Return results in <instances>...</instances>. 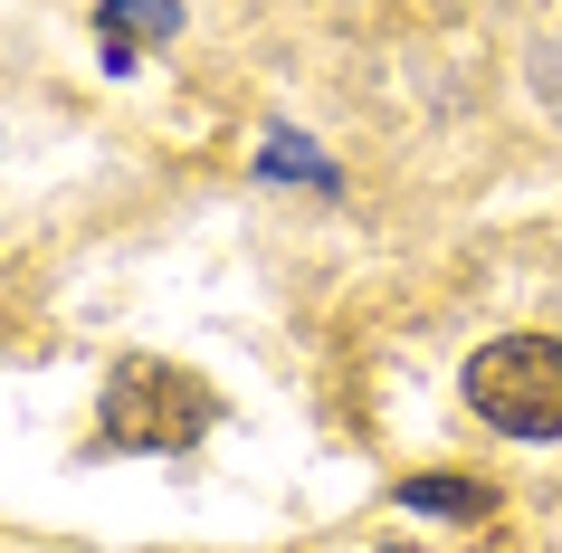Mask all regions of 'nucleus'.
<instances>
[{
  "label": "nucleus",
  "instance_id": "f257e3e1",
  "mask_svg": "<svg viewBox=\"0 0 562 553\" xmlns=\"http://www.w3.org/2000/svg\"><path fill=\"white\" fill-rule=\"evenodd\" d=\"M468 401L505 439H562V344L553 334H505L468 363Z\"/></svg>",
  "mask_w": 562,
  "mask_h": 553
},
{
  "label": "nucleus",
  "instance_id": "7ed1b4c3",
  "mask_svg": "<svg viewBox=\"0 0 562 553\" xmlns=\"http://www.w3.org/2000/svg\"><path fill=\"white\" fill-rule=\"evenodd\" d=\"M401 496H411V506H429V516H486V506H496L486 487H448V477H419V487H401Z\"/></svg>",
  "mask_w": 562,
  "mask_h": 553
},
{
  "label": "nucleus",
  "instance_id": "f03ea898",
  "mask_svg": "<svg viewBox=\"0 0 562 553\" xmlns=\"http://www.w3.org/2000/svg\"><path fill=\"white\" fill-rule=\"evenodd\" d=\"M210 391L181 363H153V353H134V363H115V381H105V439L115 449H191V439L210 430Z\"/></svg>",
  "mask_w": 562,
  "mask_h": 553
},
{
  "label": "nucleus",
  "instance_id": "20e7f679",
  "mask_svg": "<svg viewBox=\"0 0 562 553\" xmlns=\"http://www.w3.org/2000/svg\"><path fill=\"white\" fill-rule=\"evenodd\" d=\"M105 20H115V38H124V30L162 38V30H172V0H105Z\"/></svg>",
  "mask_w": 562,
  "mask_h": 553
}]
</instances>
